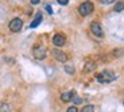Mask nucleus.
<instances>
[{"instance_id":"nucleus-2","label":"nucleus","mask_w":124,"mask_h":112,"mask_svg":"<svg viewBox=\"0 0 124 112\" xmlns=\"http://www.w3.org/2000/svg\"><path fill=\"white\" fill-rule=\"evenodd\" d=\"M92 11H93V4L90 3V1H84V3H82L80 7H78V12H80L81 16L89 15Z\"/></svg>"},{"instance_id":"nucleus-9","label":"nucleus","mask_w":124,"mask_h":112,"mask_svg":"<svg viewBox=\"0 0 124 112\" xmlns=\"http://www.w3.org/2000/svg\"><path fill=\"white\" fill-rule=\"evenodd\" d=\"M96 68H97L96 62H93V61H88V62H85V66H84V72H85V73L93 72V70H94Z\"/></svg>"},{"instance_id":"nucleus-3","label":"nucleus","mask_w":124,"mask_h":112,"mask_svg":"<svg viewBox=\"0 0 124 112\" xmlns=\"http://www.w3.org/2000/svg\"><path fill=\"white\" fill-rule=\"evenodd\" d=\"M8 27H9V30H11V31H14V32L20 31V30H22V27H23V20H22L20 18L12 19V20L9 22Z\"/></svg>"},{"instance_id":"nucleus-8","label":"nucleus","mask_w":124,"mask_h":112,"mask_svg":"<svg viewBox=\"0 0 124 112\" xmlns=\"http://www.w3.org/2000/svg\"><path fill=\"white\" fill-rule=\"evenodd\" d=\"M74 92L73 90H69V92H63V93L61 95V100L63 101V103H69L70 100L74 99Z\"/></svg>"},{"instance_id":"nucleus-18","label":"nucleus","mask_w":124,"mask_h":112,"mask_svg":"<svg viewBox=\"0 0 124 112\" xmlns=\"http://www.w3.org/2000/svg\"><path fill=\"white\" fill-rule=\"evenodd\" d=\"M113 1H115V0H101L102 4H112Z\"/></svg>"},{"instance_id":"nucleus-19","label":"nucleus","mask_w":124,"mask_h":112,"mask_svg":"<svg viewBox=\"0 0 124 112\" xmlns=\"http://www.w3.org/2000/svg\"><path fill=\"white\" fill-rule=\"evenodd\" d=\"M45 8H46V11H47L49 14H53V9H51V6H46Z\"/></svg>"},{"instance_id":"nucleus-5","label":"nucleus","mask_w":124,"mask_h":112,"mask_svg":"<svg viewBox=\"0 0 124 112\" xmlns=\"http://www.w3.org/2000/svg\"><path fill=\"white\" fill-rule=\"evenodd\" d=\"M53 57L58 61V62H66L68 61V56H66L65 51H62V50H53Z\"/></svg>"},{"instance_id":"nucleus-16","label":"nucleus","mask_w":124,"mask_h":112,"mask_svg":"<svg viewBox=\"0 0 124 112\" xmlns=\"http://www.w3.org/2000/svg\"><path fill=\"white\" fill-rule=\"evenodd\" d=\"M58 1V4H61V6H66V4L69 3V0H57Z\"/></svg>"},{"instance_id":"nucleus-15","label":"nucleus","mask_w":124,"mask_h":112,"mask_svg":"<svg viewBox=\"0 0 124 112\" xmlns=\"http://www.w3.org/2000/svg\"><path fill=\"white\" fill-rule=\"evenodd\" d=\"M66 112H78V109H77V107H69Z\"/></svg>"},{"instance_id":"nucleus-4","label":"nucleus","mask_w":124,"mask_h":112,"mask_svg":"<svg viewBox=\"0 0 124 112\" xmlns=\"http://www.w3.org/2000/svg\"><path fill=\"white\" fill-rule=\"evenodd\" d=\"M32 53H34V57L37 59H43L45 57H46L47 54V50L45 46H42V45H38V46L34 47V50H32Z\"/></svg>"},{"instance_id":"nucleus-12","label":"nucleus","mask_w":124,"mask_h":112,"mask_svg":"<svg viewBox=\"0 0 124 112\" xmlns=\"http://www.w3.org/2000/svg\"><path fill=\"white\" fill-rule=\"evenodd\" d=\"M80 112H94V105H92V104H88V105H84V108L81 109Z\"/></svg>"},{"instance_id":"nucleus-13","label":"nucleus","mask_w":124,"mask_h":112,"mask_svg":"<svg viewBox=\"0 0 124 112\" xmlns=\"http://www.w3.org/2000/svg\"><path fill=\"white\" fill-rule=\"evenodd\" d=\"M65 72L69 74H74V68L71 65H65Z\"/></svg>"},{"instance_id":"nucleus-7","label":"nucleus","mask_w":124,"mask_h":112,"mask_svg":"<svg viewBox=\"0 0 124 112\" xmlns=\"http://www.w3.org/2000/svg\"><path fill=\"white\" fill-rule=\"evenodd\" d=\"M53 43L57 47L63 46V45L66 43V38H65V35H62V34H57V35H54V37H53Z\"/></svg>"},{"instance_id":"nucleus-17","label":"nucleus","mask_w":124,"mask_h":112,"mask_svg":"<svg viewBox=\"0 0 124 112\" xmlns=\"http://www.w3.org/2000/svg\"><path fill=\"white\" fill-rule=\"evenodd\" d=\"M73 100H74V104H81V103H82V100H81V97H74Z\"/></svg>"},{"instance_id":"nucleus-11","label":"nucleus","mask_w":124,"mask_h":112,"mask_svg":"<svg viewBox=\"0 0 124 112\" xmlns=\"http://www.w3.org/2000/svg\"><path fill=\"white\" fill-rule=\"evenodd\" d=\"M113 9H115L116 12H121V11L124 9V1H119V3H116Z\"/></svg>"},{"instance_id":"nucleus-10","label":"nucleus","mask_w":124,"mask_h":112,"mask_svg":"<svg viewBox=\"0 0 124 112\" xmlns=\"http://www.w3.org/2000/svg\"><path fill=\"white\" fill-rule=\"evenodd\" d=\"M40 22H42V14H40V12H38V14H37V16H35V19L32 20V22H31L30 27H31V28L38 27V26L40 24Z\"/></svg>"},{"instance_id":"nucleus-6","label":"nucleus","mask_w":124,"mask_h":112,"mask_svg":"<svg viewBox=\"0 0 124 112\" xmlns=\"http://www.w3.org/2000/svg\"><path fill=\"white\" fill-rule=\"evenodd\" d=\"M90 31L96 35V37H102V34H104V32H102L101 24H100V23H97V22L90 23Z\"/></svg>"},{"instance_id":"nucleus-14","label":"nucleus","mask_w":124,"mask_h":112,"mask_svg":"<svg viewBox=\"0 0 124 112\" xmlns=\"http://www.w3.org/2000/svg\"><path fill=\"white\" fill-rule=\"evenodd\" d=\"M0 112H9V105L8 104H1V107H0Z\"/></svg>"},{"instance_id":"nucleus-20","label":"nucleus","mask_w":124,"mask_h":112,"mask_svg":"<svg viewBox=\"0 0 124 112\" xmlns=\"http://www.w3.org/2000/svg\"><path fill=\"white\" fill-rule=\"evenodd\" d=\"M31 1V4H34V6H37V4H39V1L40 0H30Z\"/></svg>"},{"instance_id":"nucleus-1","label":"nucleus","mask_w":124,"mask_h":112,"mask_svg":"<svg viewBox=\"0 0 124 112\" xmlns=\"http://www.w3.org/2000/svg\"><path fill=\"white\" fill-rule=\"evenodd\" d=\"M97 81L99 82H101V84H109V82H112L113 80H116V74L112 70H104V72L99 73V74L96 76Z\"/></svg>"}]
</instances>
